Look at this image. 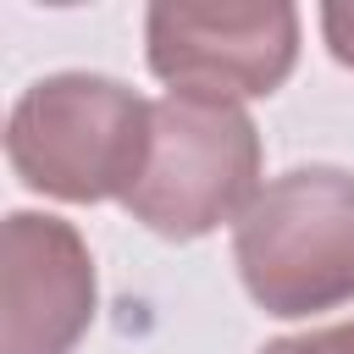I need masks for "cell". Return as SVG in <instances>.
Segmentation results:
<instances>
[{
  "label": "cell",
  "mask_w": 354,
  "mask_h": 354,
  "mask_svg": "<svg viewBox=\"0 0 354 354\" xmlns=\"http://www.w3.org/2000/svg\"><path fill=\"white\" fill-rule=\"evenodd\" d=\"M6 155L39 194L72 205L127 199L149 160V105L116 77L55 72L17 100Z\"/></svg>",
  "instance_id": "1"
},
{
  "label": "cell",
  "mask_w": 354,
  "mask_h": 354,
  "mask_svg": "<svg viewBox=\"0 0 354 354\" xmlns=\"http://www.w3.org/2000/svg\"><path fill=\"white\" fill-rule=\"evenodd\" d=\"M232 260L271 315H315L354 299V177L337 166L282 171L238 216Z\"/></svg>",
  "instance_id": "2"
},
{
  "label": "cell",
  "mask_w": 354,
  "mask_h": 354,
  "mask_svg": "<svg viewBox=\"0 0 354 354\" xmlns=\"http://www.w3.org/2000/svg\"><path fill=\"white\" fill-rule=\"evenodd\" d=\"M260 138L238 100L171 88L149 105V160L122 199L160 238H205L254 205Z\"/></svg>",
  "instance_id": "3"
},
{
  "label": "cell",
  "mask_w": 354,
  "mask_h": 354,
  "mask_svg": "<svg viewBox=\"0 0 354 354\" xmlns=\"http://www.w3.org/2000/svg\"><path fill=\"white\" fill-rule=\"evenodd\" d=\"M149 66L171 88L243 100L271 94L299 55V11L293 6H194L166 0L149 6L144 22Z\"/></svg>",
  "instance_id": "4"
},
{
  "label": "cell",
  "mask_w": 354,
  "mask_h": 354,
  "mask_svg": "<svg viewBox=\"0 0 354 354\" xmlns=\"http://www.w3.org/2000/svg\"><path fill=\"white\" fill-rule=\"evenodd\" d=\"M0 310L6 354H72L94 315L88 243L55 216L17 210L0 238Z\"/></svg>",
  "instance_id": "5"
},
{
  "label": "cell",
  "mask_w": 354,
  "mask_h": 354,
  "mask_svg": "<svg viewBox=\"0 0 354 354\" xmlns=\"http://www.w3.org/2000/svg\"><path fill=\"white\" fill-rule=\"evenodd\" d=\"M260 354H354V321L315 326V332H299V337H277Z\"/></svg>",
  "instance_id": "6"
},
{
  "label": "cell",
  "mask_w": 354,
  "mask_h": 354,
  "mask_svg": "<svg viewBox=\"0 0 354 354\" xmlns=\"http://www.w3.org/2000/svg\"><path fill=\"white\" fill-rule=\"evenodd\" d=\"M321 28H326V44L343 66H354V0H337L321 11Z\"/></svg>",
  "instance_id": "7"
}]
</instances>
